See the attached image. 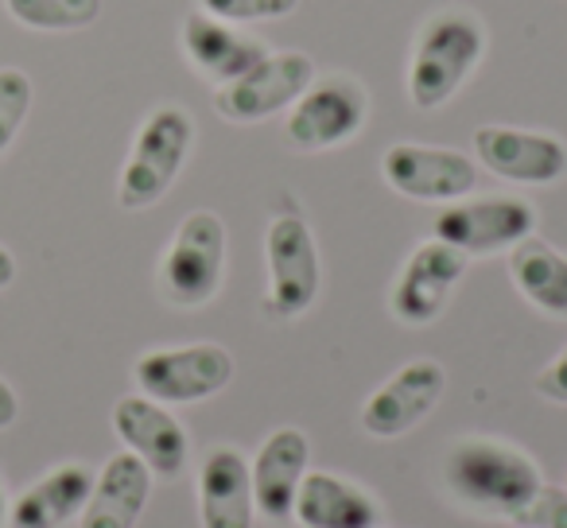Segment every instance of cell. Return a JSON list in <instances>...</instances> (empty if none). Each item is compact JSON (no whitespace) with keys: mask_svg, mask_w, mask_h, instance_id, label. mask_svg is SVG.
Returning a JSON list of instances; mask_svg holds the SVG:
<instances>
[{"mask_svg":"<svg viewBox=\"0 0 567 528\" xmlns=\"http://www.w3.org/2000/svg\"><path fill=\"white\" fill-rule=\"evenodd\" d=\"M113 432L128 447V455H136L159 478H175L187 466V432L167 412V404L152 396H121L113 404Z\"/></svg>","mask_w":567,"mask_h":528,"instance_id":"5bb4252c","label":"cell"},{"mask_svg":"<svg viewBox=\"0 0 567 528\" xmlns=\"http://www.w3.org/2000/svg\"><path fill=\"white\" fill-rule=\"evenodd\" d=\"M474 152L489 175L520 187H551L567 175V144L536 128L482 125L474 133Z\"/></svg>","mask_w":567,"mask_h":528,"instance_id":"7c38bea8","label":"cell"},{"mask_svg":"<svg viewBox=\"0 0 567 528\" xmlns=\"http://www.w3.org/2000/svg\"><path fill=\"white\" fill-rule=\"evenodd\" d=\"M17 416H20V396L12 393L9 381L0 377V432H4V427L17 424Z\"/></svg>","mask_w":567,"mask_h":528,"instance_id":"4316f807","label":"cell"},{"mask_svg":"<svg viewBox=\"0 0 567 528\" xmlns=\"http://www.w3.org/2000/svg\"><path fill=\"white\" fill-rule=\"evenodd\" d=\"M513 520L520 528H567V489L540 486Z\"/></svg>","mask_w":567,"mask_h":528,"instance_id":"d4e9b609","label":"cell"},{"mask_svg":"<svg viewBox=\"0 0 567 528\" xmlns=\"http://www.w3.org/2000/svg\"><path fill=\"white\" fill-rule=\"evenodd\" d=\"M447 393V370L435 358H416L401 365L393 377L362 404V432L373 439H401L420 420L432 416V408Z\"/></svg>","mask_w":567,"mask_h":528,"instance_id":"8fae6325","label":"cell"},{"mask_svg":"<svg viewBox=\"0 0 567 528\" xmlns=\"http://www.w3.org/2000/svg\"><path fill=\"white\" fill-rule=\"evenodd\" d=\"M466 272V257L458 249H451L447 241L432 237V241L416 245L412 257L404 260L401 277L389 296V308L404 327H427L443 315L451 292L458 288Z\"/></svg>","mask_w":567,"mask_h":528,"instance_id":"4fadbf2b","label":"cell"},{"mask_svg":"<svg viewBox=\"0 0 567 528\" xmlns=\"http://www.w3.org/2000/svg\"><path fill=\"white\" fill-rule=\"evenodd\" d=\"M268 296L265 311L272 319H300L319 300L323 265L311 226L300 214H276L265 229Z\"/></svg>","mask_w":567,"mask_h":528,"instance_id":"5b68a950","label":"cell"},{"mask_svg":"<svg viewBox=\"0 0 567 528\" xmlns=\"http://www.w3.org/2000/svg\"><path fill=\"white\" fill-rule=\"evenodd\" d=\"M378 528H381V525H378Z\"/></svg>","mask_w":567,"mask_h":528,"instance_id":"4dcf8cb0","label":"cell"},{"mask_svg":"<svg viewBox=\"0 0 567 528\" xmlns=\"http://www.w3.org/2000/svg\"><path fill=\"white\" fill-rule=\"evenodd\" d=\"M536 229L533 203L517 195H489V198H458L435 218V237L471 257H494L509 252Z\"/></svg>","mask_w":567,"mask_h":528,"instance_id":"9c48e42d","label":"cell"},{"mask_svg":"<svg viewBox=\"0 0 567 528\" xmlns=\"http://www.w3.org/2000/svg\"><path fill=\"white\" fill-rule=\"evenodd\" d=\"M385 183L404 198L416 203H458L478 187V164L458 148H440V144H412L396 141L385 148L381 159Z\"/></svg>","mask_w":567,"mask_h":528,"instance_id":"30bf717a","label":"cell"},{"mask_svg":"<svg viewBox=\"0 0 567 528\" xmlns=\"http://www.w3.org/2000/svg\"><path fill=\"white\" fill-rule=\"evenodd\" d=\"M234 354L218 342H190V346H159L136 358L133 377L144 396L159 404L210 401L234 381Z\"/></svg>","mask_w":567,"mask_h":528,"instance_id":"52a82bcc","label":"cell"},{"mask_svg":"<svg viewBox=\"0 0 567 528\" xmlns=\"http://www.w3.org/2000/svg\"><path fill=\"white\" fill-rule=\"evenodd\" d=\"M195 144V121L179 105H159L144 117L117 179L121 210H148L172 190Z\"/></svg>","mask_w":567,"mask_h":528,"instance_id":"3957f363","label":"cell"},{"mask_svg":"<svg viewBox=\"0 0 567 528\" xmlns=\"http://www.w3.org/2000/svg\"><path fill=\"white\" fill-rule=\"evenodd\" d=\"M370 117V94L350 74H323L300 94V102L288 110L284 141L296 152H327L354 141Z\"/></svg>","mask_w":567,"mask_h":528,"instance_id":"8992f818","label":"cell"},{"mask_svg":"<svg viewBox=\"0 0 567 528\" xmlns=\"http://www.w3.org/2000/svg\"><path fill=\"white\" fill-rule=\"evenodd\" d=\"M564 489H567V478H564Z\"/></svg>","mask_w":567,"mask_h":528,"instance_id":"f546056e","label":"cell"},{"mask_svg":"<svg viewBox=\"0 0 567 528\" xmlns=\"http://www.w3.org/2000/svg\"><path fill=\"white\" fill-rule=\"evenodd\" d=\"M4 9L32 32H82L97 24L102 0H4Z\"/></svg>","mask_w":567,"mask_h":528,"instance_id":"7402d4cb","label":"cell"},{"mask_svg":"<svg viewBox=\"0 0 567 528\" xmlns=\"http://www.w3.org/2000/svg\"><path fill=\"white\" fill-rule=\"evenodd\" d=\"M536 393L548 396L551 404H567V346L540 370V377H536Z\"/></svg>","mask_w":567,"mask_h":528,"instance_id":"484cf974","label":"cell"},{"mask_svg":"<svg viewBox=\"0 0 567 528\" xmlns=\"http://www.w3.org/2000/svg\"><path fill=\"white\" fill-rule=\"evenodd\" d=\"M509 277L536 311L567 319V252L533 234L509 249Z\"/></svg>","mask_w":567,"mask_h":528,"instance_id":"44dd1931","label":"cell"},{"mask_svg":"<svg viewBox=\"0 0 567 528\" xmlns=\"http://www.w3.org/2000/svg\"><path fill=\"white\" fill-rule=\"evenodd\" d=\"M9 520V494H4V474H0V528Z\"/></svg>","mask_w":567,"mask_h":528,"instance_id":"f1b7e54d","label":"cell"},{"mask_svg":"<svg viewBox=\"0 0 567 528\" xmlns=\"http://www.w3.org/2000/svg\"><path fill=\"white\" fill-rule=\"evenodd\" d=\"M308 463H311V443L300 427H276L260 443L257 458L249 463L252 501H257L260 517L272 520V525H288L292 520L300 482L308 478Z\"/></svg>","mask_w":567,"mask_h":528,"instance_id":"9a60e30c","label":"cell"},{"mask_svg":"<svg viewBox=\"0 0 567 528\" xmlns=\"http://www.w3.org/2000/svg\"><path fill=\"white\" fill-rule=\"evenodd\" d=\"M300 9V0H203V12L226 20V24H265L284 20Z\"/></svg>","mask_w":567,"mask_h":528,"instance_id":"cb8c5ba5","label":"cell"},{"mask_svg":"<svg viewBox=\"0 0 567 528\" xmlns=\"http://www.w3.org/2000/svg\"><path fill=\"white\" fill-rule=\"evenodd\" d=\"M486 55V28L474 12L443 9L424 20L409 59V97L416 110H443Z\"/></svg>","mask_w":567,"mask_h":528,"instance_id":"7a4b0ae2","label":"cell"},{"mask_svg":"<svg viewBox=\"0 0 567 528\" xmlns=\"http://www.w3.org/2000/svg\"><path fill=\"white\" fill-rule=\"evenodd\" d=\"M300 528H378L381 505L358 482L331 470H308L292 509Z\"/></svg>","mask_w":567,"mask_h":528,"instance_id":"ac0fdd59","label":"cell"},{"mask_svg":"<svg viewBox=\"0 0 567 528\" xmlns=\"http://www.w3.org/2000/svg\"><path fill=\"white\" fill-rule=\"evenodd\" d=\"M198 517L203 528H252L257 501L249 458L237 447H214L198 466Z\"/></svg>","mask_w":567,"mask_h":528,"instance_id":"e0dca14e","label":"cell"},{"mask_svg":"<svg viewBox=\"0 0 567 528\" xmlns=\"http://www.w3.org/2000/svg\"><path fill=\"white\" fill-rule=\"evenodd\" d=\"M179 43L187 63L195 66V74L210 79L214 86H226V82L249 74L260 59L268 55V48L252 35L237 32V24L210 17V12H190L179 28Z\"/></svg>","mask_w":567,"mask_h":528,"instance_id":"2e32d148","label":"cell"},{"mask_svg":"<svg viewBox=\"0 0 567 528\" xmlns=\"http://www.w3.org/2000/svg\"><path fill=\"white\" fill-rule=\"evenodd\" d=\"M12 280H17V257H12V252L0 245V292H4Z\"/></svg>","mask_w":567,"mask_h":528,"instance_id":"83f0119b","label":"cell"},{"mask_svg":"<svg viewBox=\"0 0 567 528\" xmlns=\"http://www.w3.org/2000/svg\"><path fill=\"white\" fill-rule=\"evenodd\" d=\"M316 82V59L303 51H268L249 74L214 90V113L229 125H257L292 110Z\"/></svg>","mask_w":567,"mask_h":528,"instance_id":"ba28073f","label":"cell"},{"mask_svg":"<svg viewBox=\"0 0 567 528\" xmlns=\"http://www.w3.org/2000/svg\"><path fill=\"white\" fill-rule=\"evenodd\" d=\"M32 97H35V90L24 71H17V66H4V71H0V156L12 148L20 125H24L28 113H32Z\"/></svg>","mask_w":567,"mask_h":528,"instance_id":"603a6c76","label":"cell"},{"mask_svg":"<svg viewBox=\"0 0 567 528\" xmlns=\"http://www.w3.org/2000/svg\"><path fill=\"white\" fill-rule=\"evenodd\" d=\"M226 277V221L214 210H190L175 226L159 260V292L172 308L195 311L218 296Z\"/></svg>","mask_w":567,"mask_h":528,"instance_id":"277c9868","label":"cell"},{"mask_svg":"<svg viewBox=\"0 0 567 528\" xmlns=\"http://www.w3.org/2000/svg\"><path fill=\"white\" fill-rule=\"evenodd\" d=\"M97 474L86 463H63L55 470H48L40 482L24 489V494L12 501L9 525L12 528H63L74 517H82L90 501V489H94Z\"/></svg>","mask_w":567,"mask_h":528,"instance_id":"d6986e66","label":"cell"},{"mask_svg":"<svg viewBox=\"0 0 567 528\" xmlns=\"http://www.w3.org/2000/svg\"><path fill=\"white\" fill-rule=\"evenodd\" d=\"M152 497V470L136 455L121 451L94 478L90 501L79 517V528H136Z\"/></svg>","mask_w":567,"mask_h":528,"instance_id":"ffe728a7","label":"cell"},{"mask_svg":"<svg viewBox=\"0 0 567 528\" xmlns=\"http://www.w3.org/2000/svg\"><path fill=\"white\" fill-rule=\"evenodd\" d=\"M447 489L463 505L494 517H517L544 486L536 463L520 447L489 435H466L447 451L443 463Z\"/></svg>","mask_w":567,"mask_h":528,"instance_id":"6da1fadb","label":"cell"}]
</instances>
